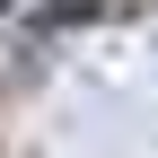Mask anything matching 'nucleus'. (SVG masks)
Masks as SVG:
<instances>
[{"mask_svg": "<svg viewBox=\"0 0 158 158\" xmlns=\"http://www.w3.org/2000/svg\"><path fill=\"white\" fill-rule=\"evenodd\" d=\"M0 9H9V0H0Z\"/></svg>", "mask_w": 158, "mask_h": 158, "instance_id": "nucleus-1", "label": "nucleus"}]
</instances>
